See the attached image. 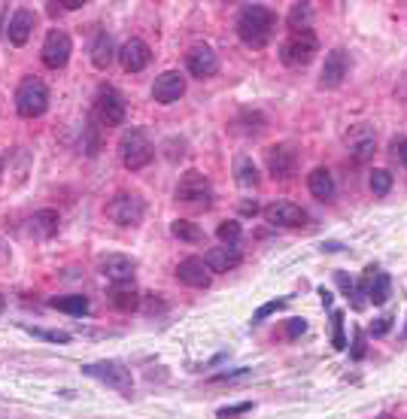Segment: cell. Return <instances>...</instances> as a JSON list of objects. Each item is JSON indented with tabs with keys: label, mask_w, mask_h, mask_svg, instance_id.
I'll return each mask as SVG.
<instances>
[{
	"label": "cell",
	"mask_w": 407,
	"mask_h": 419,
	"mask_svg": "<svg viewBox=\"0 0 407 419\" xmlns=\"http://www.w3.org/2000/svg\"><path fill=\"white\" fill-rule=\"evenodd\" d=\"M106 216H110V222H116L122 228L140 225L143 216H146L143 195H137V192H116V195L110 197V204H106Z\"/></svg>",
	"instance_id": "5"
},
{
	"label": "cell",
	"mask_w": 407,
	"mask_h": 419,
	"mask_svg": "<svg viewBox=\"0 0 407 419\" xmlns=\"http://www.w3.org/2000/svg\"><path fill=\"white\" fill-rule=\"evenodd\" d=\"M307 188H310V195L316 197V201H332L334 197V177L328 167H313L310 173H307Z\"/></svg>",
	"instance_id": "20"
},
{
	"label": "cell",
	"mask_w": 407,
	"mask_h": 419,
	"mask_svg": "<svg viewBox=\"0 0 407 419\" xmlns=\"http://www.w3.org/2000/svg\"><path fill=\"white\" fill-rule=\"evenodd\" d=\"M182 95H186V76L180 70H164L155 76V82H152V97H155L158 104H173V101H180Z\"/></svg>",
	"instance_id": "13"
},
{
	"label": "cell",
	"mask_w": 407,
	"mask_h": 419,
	"mask_svg": "<svg viewBox=\"0 0 407 419\" xmlns=\"http://www.w3.org/2000/svg\"><path fill=\"white\" fill-rule=\"evenodd\" d=\"M88 146H86V152H88V155H95V152H97V125H95V121H88Z\"/></svg>",
	"instance_id": "40"
},
{
	"label": "cell",
	"mask_w": 407,
	"mask_h": 419,
	"mask_svg": "<svg viewBox=\"0 0 407 419\" xmlns=\"http://www.w3.org/2000/svg\"><path fill=\"white\" fill-rule=\"evenodd\" d=\"M97 271L110 286H122V283H134V258L122 255V253H106L101 262H97Z\"/></svg>",
	"instance_id": "11"
},
{
	"label": "cell",
	"mask_w": 407,
	"mask_h": 419,
	"mask_svg": "<svg viewBox=\"0 0 407 419\" xmlns=\"http://www.w3.org/2000/svg\"><path fill=\"white\" fill-rule=\"evenodd\" d=\"M82 374L91 377V380H101V383H106L110 389H116V392H122V395H131V389H134L131 371H128L122 362H116V359H104V362L82 364Z\"/></svg>",
	"instance_id": "6"
},
{
	"label": "cell",
	"mask_w": 407,
	"mask_h": 419,
	"mask_svg": "<svg viewBox=\"0 0 407 419\" xmlns=\"http://www.w3.org/2000/svg\"><path fill=\"white\" fill-rule=\"evenodd\" d=\"M86 0H61V3H52V10H82Z\"/></svg>",
	"instance_id": "41"
},
{
	"label": "cell",
	"mask_w": 407,
	"mask_h": 419,
	"mask_svg": "<svg viewBox=\"0 0 407 419\" xmlns=\"http://www.w3.org/2000/svg\"><path fill=\"white\" fill-rule=\"evenodd\" d=\"M389 325H392V316H383V319H377V322H374L368 331H371L374 338H383V334L389 331Z\"/></svg>",
	"instance_id": "38"
},
{
	"label": "cell",
	"mask_w": 407,
	"mask_h": 419,
	"mask_svg": "<svg viewBox=\"0 0 407 419\" xmlns=\"http://www.w3.org/2000/svg\"><path fill=\"white\" fill-rule=\"evenodd\" d=\"M237 210H240L243 216H256V213H258V204H256V201H240V204H237Z\"/></svg>",
	"instance_id": "42"
},
{
	"label": "cell",
	"mask_w": 407,
	"mask_h": 419,
	"mask_svg": "<svg viewBox=\"0 0 407 419\" xmlns=\"http://www.w3.org/2000/svg\"><path fill=\"white\" fill-rule=\"evenodd\" d=\"M110 301L116 310H122V313H131V310L140 307V292L134 289V283L110 286Z\"/></svg>",
	"instance_id": "22"
},
{
	"label": "cell",
	"mask_w": 407,
	"mask_h": 419,
	"mask_svg": "<svg viewBox=\"0 0 407 419\" xmlns=\"http://www.w3.org/2000/svg\"><path fill=\"white\" fill-rule=\"evenodd\" d=\"M34 25H37L34 10L19 6V10L12 12V19H10V28H6V40H10L12 46H25L30 40V34H34Z\"/></svg>",
	"instance_id": "17"
},
{
	"label": "cell",
	"mask_w": 407,
	"mask_h": 419,
	"mask_svg": "<svg viewBox=\"0 0 407 419\" xmlns=\"http://www.w3.org/2000/svg\"><path fill=\"white\" fill-rule=\"evenodd\" d=\"M274 28H276V15L265 3H249L237 15V37L249 49H265L274 40Z\"/></svg>",
	"instance_id": "1"
},
{
	"label": "cell",
	"mask_w": 407,
	"mask_h": 419,
	"mask_svg": "<svg viewBox=\"0 0 407 419\" xmlns=\"http://www.w3.org/2000/svg\"><path fill=\"white\" fill-rule=\"evenodd\" d=\"M52 310L67 316H86L88 313V298L86 295H55L52 298Z\"/></svg>",
	"instance_id": "25"
},
{
	"label": "cell",
	"mask_w": 407,
	"mask_h": 419,
	"mask_svg": "<svg viewBox=\"0 0 407 419\" xmlns=\"http://www.w3.org/2000/svg\"><path fill=\"white\" fill-rule=\"evenodd\" d=\"M234 179L240 188H256L258 186V167L249 155H237L234 158Z\"/></svg>",
	"instance_id": "26"
},
{
	"label": "cell",
	"mask_w": 407,
	"mask_h": 419,
	"mask_svg": "<svg viewBox=\"0 0 407 419\" xmlns=\"http://www.w3.org/2000/svg\"><path fill=\"white\" fill-rule=\"evenodd\" d=\"M186 67L195 79H210V76H216L219 73V58H216V52H213V46H207V43L189 46Z\"/></svg>",
	"instance_id": "12"
},
{
	"label": "cell",
	"mask_w": 407,
	"mask_h": 419,
	"mask_svg": "<svg viewBox=\"0 0 407 419\" xmlns=\"http://www.w3.org/2000/svg\"><path fill=\"white\" fill-rule=\"evenodd\" d=\"M395 155L401 158V164L407 167V140H401V143H395Z\"/></svg>",
	"instance_id": "44"
},
{
	"label": "cell",
	"mask_w": 407,
	"mask_h": 419,
	"mask_svg": "<svg viewBox=\"0 0 407 419\" xmlns=\"http://www.w3.org/2000/svg\"><path fill=\"white\" fill-rule=\"evenodd\" d=\"M249 410H252L249 401H243V405H231V407H219L216 410V419H237V416L249 413Z\"/></svg>",
	"instance_id": "34"
},
{
	"label": "cell",
	"mask_w": 407,
	"mask_h": 419,
	"mask_svg": "<svg viewBox=\"0 0 407 419\" xmlns=\"http://www.w3.org/2000/svg\"><path fill=\"white\" fill-rule=\"evenodd\" d=\"M249 371L247 368H240V371H225V374H216L213 380H240V377H247Z\"/></svg>",
	"instance_id": "43"
},
{
	"label": "cell",
	"mask_w": 407,
	"mask_h": 419,
	"mask_svg": "<svg viewBox=\"0 0 407 419\" xmlns=\"http://www.w3.org/2000/svg\"><path fill=\"white\" fill-rule=\"evenodd\" d=\"M204 264L210 271H216V273H225V271H234L237 264H240V249L237 246H213V249H207L204 253Z\"/></svg>",
	"instance_id": "19"
},
{
	"label": "cell",
	"mask_w": 407,
	"mask_h": 419,
	"mask_svg": "<svg viewBox=\"0 0 407 419\" xmlns=\"http://www.w3.org/2000/svg\"><path fill=\"white\" fill-rule=\"evenodd\" d=\"M310 19H313V3H292V10H289V28H292V34H298V30H307V25H310Z\"/></svg>",
	"instance_id": "29"
},
{
	"label": "cell",
	"mask_w": 407,
	"mask_h": 419,
	"mask_svg": "<svg viewBox=\"0 0 407 419\" xmlns=\"http://www.w3.org/2000/svg\"><path fill=\"white\" fill-rule=\"evenodd\" d=\"M352 359H362L365 355V334H362V329H352Z\"/></svg>",
	"instance_id": "36"
},
{
	"label": "cell",
	"mask_w": 407,
	"mask_h": 419,
	"mask_svg": "<svg viewBox=\"0 0 407 419\" xmlns=\"http://www.w3.org/2000/svg\"><path fill=\"white\" fill-rule=\"evenodd\" d=\"M176 280L191 289H207L210 286V268L204 264V258H186V262L176 264Z\"/></svg>",
	"instance_id": "18"
},
{
	"label": "cell",
	"mask_w": 407,
	"mask_h": 419,
	"mask_svg": "<svg viewBox=\"0 0 407 419\" xmlns=\"http://www.w3.org/2000/svg\"><path fill=\"white\" fill-rule=\"evenodd\" d=\"M15 110L21 119H40L49 110V88L40 76H25L15 91Z\"/></svg>",
	"instance_id": "2"
},
{
	"label": "cell",
	"mask_w": 407,
	"mask_h": 419,
	"mask_svg": "<svg viewBox=\"0 0 407 419\" xmlns=\"http://www.w3.org/2000/svg\"><path fill=\"white\" fill-rule=\"evenodd\" d=\"M347 143L352 149V155H356V162H365V158L374 155V146H377V140H374V131L371 128H352L347 134Z\"/></svg>",
	"instance_id": "21"
},
{
	"label": "cell",
	"mask_w": 407,
	"mask_h": 419,
	"mask_svg": "<svg viewBox=\"0 0 407 419\" xmlns=\"http://www.w3.org/2000/svg\"><path fill=\"white\" fill-rule=\"evenodd\" d=\"M119 64H122V70H128V73H140L149 67V61H152V52H149V46H146L143 40H137V37H131L125 46L119 49Z\"/></svg>",
	"instance_id": "16"
},
{
	"label": "cell",
	"mask_w": 407,
	"mask_h": 419,
	"mask_svg": "<svg viewBox=\"0 0 407 419\" xmlns=\"http://www.w3.org/2000/svg\"><path fill=\"white\" fill-rule=\"evenodd\" d=\"M334 280H337V286L343 289V295H347V298H350L352 292H356V280H350V273H347V271H337V273H334Z\"/></svg>",
	"instance_id": "37"
},
{
	"label": "cell",
	"mask_w": 407,
	"mask_h": 419,
	"mask_svg": "<svg viewBox=\"0 0 407 419\" xmlns=\"http://www.w3.org/2000/svg\"><path fill=\"white\" fill-rule=\"evenodd\" d=\"M316 52H319V37L307 28V30L292 34L289 40L280 46V61L286 67H307L313 58H316Z\"/></svg>",
	"instance_id": "7"
},
{
	"label": "cell",
	"mask_w": 407,
	"mask_h": 419,
	"mask_svg": "<svg viewBox=\"0 0 407 419\" xmlns=\"http://www.w3.org/2000/svg\"><path fill=\"white\" fill-rule=\"evenodd\" d=\"M240 234H243V231H240V222H234V219H231V222L225 219V222H219V228H216V237L225 243V246H237Z\"/></svg>",
	"instance_id": "31"
},
{
	"label": "cell",
	"mask_w": 407,
	"mask_h": 419,
	"mask_svg": "<svg viewBox=\"0 0 407 419\" xmlns=\"http://www.w3.org/2000/svg\"><path fill=\"white\" fill-rule=\"evenodd\" d=\"M88 55H91V64H95L97 70H106V67L113 64V58H116V55H113V37L110 34H97L95 43H91Z\"/></svg>",
	"instance_id": "24"
},
{
	"label": "cell",
	"mask_w": 407,
	"mask_h": 419,
	"mask_svg": "<svg viewBox=\"0 0 407 419\" xmlns=\"http://www.w3.org/2000/svg\"><path fill=\"white\" fill-rule=\"evenodd\" d=\"M265 164L271 179H292L298 173V152L292 143H276L265 152Z\"/></svg>",
	"instance_id": "10"
},
{
	"label": "cell",
	"mask_w": 407,
	"mask_h": 419,
	"mask_svg": "<svg viewBox=\"0 0 407 419\" xmlns=\"http://www.w3.org/2000/svg\"><path fill=\"white\" fill-rule=\"evenodd\" d=\"M3 307H6V304H3V295H0V313H3Z\"/></svg>",
	"instance_id": "47"
},
{
	"label": "cell",
	"mask_w": 407,
	"mask_h": 419,
	"mask_svg": "<svg viewBox=\"0 0 407 419\" xmlns=\"http://www.w3.org/2000/svg\"><path fill=\"white\" fill-rule=\"evenodd\" d=\"M95 119L101 121L104 128H119L125 121V101L116 88L104 86L95 97Z\"/></svg>",
	"instance_id": "8"
},
{
	"label": "cell",
	"mask_w": 407,
	"mask_h": 419,
	"mask_svg": "<svg viewBox=\"0 0 407 419\" xmlns=\"http://www.w3.org/2000/svg\"><path fill=\"white\" fill-rule=\"evenodd\" d=\"M347 67H350V58L347 52L337 46L325 55L322 61V70H319V88H337L343 82V76H347Z\"/></svg>",
	"instance_id": "15"
},
{
	"label": "cell",
	"mask_w": 407,
	"mask_h": 419,
	"mask_svg": "<svg viewBox=\"0 0 407 419\" xmlns=\"http://www.w3.org/2000/svg\"><path fill=\"white\" fill-rule=\"evenodd\" d=\"M58 213L55 210H40V213H34V216H30V234H34V237H40V240H46V237H55L58 234Z\"/></svg>",
	"instance_id": "23"
},
{
	"label": "cell",
	"mask_w": 407,
	"mask_h": 419,
	"mask_svg": "<svg viewBox=\"0 0 407 419\" xmlns=\"http://www.w3.org/2000/svg\"><path fill=\"white\" fill-rule=\"evenodd\" d=\"M377 419H392V416H377Z\"/></svg>",
	"instance_id": "48"
},
{
	"label": "cell",
	"mask_w": 407,
	"mask_h": 419,
	"mask_svg": "<svg viewBox=\"0 0 407 419\" xmlns=\"http://www.w3.org/2000/svg\"><path fill=\"white\" fill-rule=\"evenodd\" d=\"M70 52H73L70 34H67V30H61V28H52L49 34H46V40H43L40 58H43L46 67H52V70H61V67L70 61Z\"/></svg>",
	"instance_id": "9"
},
{
	"label": "cell",
	"mask_w": 407,
	"mask_h": 419,
	"mask_svg": "<svg viewBox=\"0 0 407 419\" xmlns=\"http://www.w3.org/2000/svg\"><path fill=\"white\" fill-rule=\"evenodd\" d=\"M119 155H122V164H125L128 170H140V167H146L155 158V146H152V140L146 137L143 128H131V131L122 134Z\"/></svg>",
	"instance_id": "4"
},
{
	"label": "cell",
	"mask_w": 407,
	"mask_h": 419,
	"mask_svg": "<svg viewBox=\"0 0 407 419\" xmlns=\"http://www.w3.org/2000/svg\"><path fill=\"white\" fill-rule=\"evenodd\" d=\"M171 234L182 243H201L204 240V231L195 222H189V219H176V222H171Z\"/></svg>",
	"instance_id": "27"
},
{
	"label": "cell",
	"mask_w": 407,
	"mask_h": 419,
	"mask_svg": "<svg viewBox=\"0 0 407 419\" xmlns=\"http://www.w3.org/2000/svg\"><path fill=\"white\" fill-rule=\"evenodd\" d=\"M389 292H392V280H389V273H377V277H371V286H368V301L386 304L389 301Z\"/></svg>",
	"instance_id": "28"
},
{
	"label": "cell",
	"mask_w": 407,
	"mask_h": 419,
	"mask_svg": "<svg viewBox=\"0 0 407 419\" xmlns=\"http://www.w3.org/2000/svg\"><path fill=\"white\" fill-rule=\"evenodd\" d=\"M173 197L176 204H182L189 210H207L213 204V186L201 170H186L180 177V186H176Z\"/></svg>",
	"instance_id": "3"
},
{
	"label": "cell",
	"mask_w": 407,
	"mask_h": 419,
	"mask_svg": "<svg viewBox=\"0 0 407 419\" xmlns=\"http://www.w3.org/2000/svg\"><path fill=\"white\" fill-rule=\"evenodd\" d=\"M319 298H322V304H325V307H332V292H328L325 286L319 289Z\"/></svg>",
	"instance_id": "45"
},
{
	"label": "cell",
	"mask_w": 407,
	"mask_h": 419,
	"mask_svg": "<svg viewBox=\"0 0 407 419\" xmlns=\"http://www.w3.org/2000/svg\"><path fill=\"white\" fill-rule=\"evenodd\" d=\"M3 164H6V162H3V158H0V179H3Z\"/></svg>",
	"instance_id": "46"
},
{
	"label": "cell",
	"mask_w": 407,
	"mask_h": 419,
	"mask_svg": "<svg viewBox=\"0 0 407 419\" xmlns=\"http://www.w3.org/2000/svg\"><path fill=\"white\" fill-rule=\"evenodd\" d=\"M34 338H43V340H49V344H70V334H64V331H40V329H28Z\"/></svg>",
	"instance_id": "35"
},
{
	"label": "cell",
	"mask_w": 407,
	"mask_h": 419,
	"mask_svg": "<svg viewBox=\"0 0 407 419\" xmlns=\"http://www.w3.org/2000/svg\"><path fill=\"white\" fill-rule=\"evenodd\" d=\"M265 219L271 225H280V228H298L307 222V213H304V207H298L295 201H274L265 207Z\"/></svg>",
	"instance_id": "14"
},
{
	"label": "cell",
	"mask_w": 407,
	"mask_h": 419,
	"mask_svg": "<svg viewBox=\"0 0 407 419\" xmlns=\"http://www.w3.org/2000/svg\"><path fill=\"white\" fill-rule=\"evenodd\" d=\"M289 304V298H274V301H267L265 307H258L256 310V316H252V322H262V319H267L271 313H276V310H283Z\"/></svg>",
	"instance_id": "33"
},
{
	"label": "cell",
	"mask_w": 407,
	"mask_h": 419,
	"mask_svg": "<svg viewBox=\"0 0 407 419\" xmlns=\"http://www.w3.org/2000/svg\"><path fill=\"white\" fill-rule=\"evenodd\" d=\"M368 186H371V192L377 195V197L389 195V188H392V173L383 170V167H374L371 177H368Z\"/></svg>",
	"instance_id": "30"
},
{
	"label": "cell",
	"mask_w": 407,
	"mask_h": 419,
	"mask_svg": "<svg viewBox=\"0 0 407 419\" xmlns=\"http://www.w3.org/2000/svg\"><path fill=\"white\" fill-rule=\"evenodd\" d=\"M332 344L334 349H347V338H343V313L334 310L332 313Z\"/></svg>",
	"instance_id": "32"
},
{
	"label": "cell",
	"mask_w": 407,
	"mask_h": 419,
	"mask_svg": "<svg viewBox=\"0 0 407 419\" xmlns=\"http://www.w3.org/2000/svg\"><path fill=\"white\" fill-rule=\"evenodd\" d=\"M304 331H307L304 319H289V322H286V334H289V338H298V334H304Z\"/></svg>",
	"instance_id": "39"
}]
</instances>
